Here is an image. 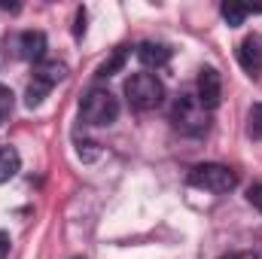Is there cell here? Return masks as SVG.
<instances>
[{
  "label": "cell",
  "mask_w": 262,
  "mask_h": 259,
  "mask_svg": "<svg viewBox=\"0 0 262 259\" xmlns=\"http://www.w3.org/2000/svg\"><path fill=\"white\" fill-rule=\"evenodd\" d=\"M195 98L204 110H216L220 107V101H223V76H220V70H213V67H201L198 70Z\"/></svg>",
  "instance_id": "obj_5"
},
{
  "label": "cell",
  "mask_w": 262,
  "mask_h": 259,
  "mask_svg": "<svg viewBox=\"0 0 262 259\" xmlns=\"http://www.w3.org/2000/svg\"><path fill=\"white\" fill-rule=\"evenodd\" d=\"M125 58H128V46H119V49H113V55H110L104 64L98 67V79H110L113 73H119V70L125 67Z\"/></svg>",
  "instance_id": "obj_11"
},
{
  "label": "cell",
  "mask_w": 262,
  "mask_h": 259,
  "mask_svg": "<svg viewBox=\"0 0 262 259\" xmlns=\"http://www.w3.org/2000/svg\"><path fill=\"white\" fill-rule=\"evenodd\" d=\"M12 107H15V95L6 89V85H0V125L9 119V113H12Z\"/></svg>",
  "instance_id": "obj_15"
},
{
  "label": "cell",
  "mask_w": 262,
  "mask_h": 259,
  "mask_svg": "<svg viewBox=\"0 0 262 259\" xmlns=\"http://www.w3.org/2000/svg\"><path fill=\"white\" fill-rule=\"evenodd\" d=\"M85 34V9H76V25H73V37L79 40Z\"/></svg>",
  "instance_id": "obj_18"
},
{
  "label": "cell",
  "mask_w": 262,
  "mask_h": 259,
  "mask_svg": "<svg viewBox=\"0 0 262 259\" xmlns=\"http://www.w3.org/2000/svg\"><path fill=\"white\" fill-rule=\"evenodd\" d=\"M79 113L89 125H98V128H107L119 119V101L116 95H110L107 89H92L82 104H79Z\"/></svg>",
  "instance_id": "obj_3"
},
{
  "label": "cell",
  "mask_w": 262,
  "mask_h": 259,
  "mask_svg": "<svg viewBox=\"0 0 262 259\" xmlns=\"http://www.w3.org/2000/svg\"><path fill=\"white\" fill-rule=\"evenodd\" d=\"M76 153H79V159H82V162H92V159H98V153H101V149H98V143H92V140H82Z\"/></svg>",
  "instance_id": "obj_16"
},
{
  "label": "cell",
  "mask_w": 262,
  "mask_h": 259,
  "mask_svg": "<svg viewBox=\"0 0 262 259\" xmlns=\"http://www.w3.org/2000/svg\"><path fill=\"white\" fill-rule=\"evenodd\" d=\"M189 183L195 189H204V192H232L238 186V174L229 165L204 162V165H195L189 171Z\"/></svg>",
  "instance_id": "obj_4"
},
{
  "label": "cell",
  "mask_w": 262,
  "mask_h": 259,
  "mask_svg": "<svg viewBox=\"0 0 262 259\" xmlns=\"http://www.w3.org/2000/svg\"><path fill=\"white\" fill-rule=\"evenodd\" d=\"M220 12H223V18H226V25H229V28H238V25H244V18H247L253 9H250V6H244V3L229 0V3H223V6H220Z\"/></svg>",
  "instance_id": "obj_12"
},
{
  "label": "cell",
  "mask_w": 262,
  "mask_h": 259,
  "mask_svg": "<svg viewBox=\"0 0 262 259\" xmlns=\"http://www.w3.org/2000/svg\"><path fill=\"white\" fill-rule=\"evenodd\" d=\"M220 259H232V256H220Z\"/></svg>",
  "instance_id": "obj_21"
},
{
  "label": "cell",
  "mask_w": 262,
  "mask_h": 259,
  "mask_svg": "<svg viewBox=\"0 0 262 259\" xmlns=\"http://www.w3.org/2000/svg\"><path fill=\"white\" fill-rule=\"evenodd\" d=\"M6 247H9V238H6V235H3V232H0V253H3V250H6Z\"/></svg>",
  "instance_id": "obj_20"
},
{
  "label": "cell",
  "mask_w": 262,
  "mask_h": 259,
  "mask_svg": "<svg viewBox=\"0 0 262 259\" xmlns=\"http://www.w3.org/2000/svg\"><path fill=\"white\" fill-rule=\"evenodd\" d=\"M247 201H250V204L262 213V183H253V186L247 189Z\"/></svg>",
  "instance_id": "obj_17"
},
{
  "label": "cell",
  "mask_w": 262,
  "mask_h": 259,
  "mask_svg": "<svg viewBox=\"0 0 262 259\" xmlns=\"http://www.w3.org/2000/svg\"><path fill=\"white\" fill-rule=\"evenodd\" d=\"M21 171V156L15 146H0V183H9Z\"/></svg>",
  "instance_id": "obj_9"
},
{
  "label": "cell",
  "mask_w": 262,
  "mask_h": 259,
  "mask_svg": "<svg viewBox=\"0 0 262 259\" xmlns=\"http://www.w3.org/2000/svg\"><path fill=\"white\" fill-rule=\"evenodd\" d=\"M15 55L21 61H31V64H40L46 58V34L43 31H25L15 37Z\"/></svg>",
  "instance_id": "obj_6"
},
{
  "label": "cell",
  "mask_w": 262,
  "mask_h": 259,
  "mask_svg": "<svg viewBox=\"0 0 262 259\" xmlns=\"http://www.w3.org/2000/svg\"><path fill=\"white\" fill-rule=\"evenodd\" d=\"M171 125L180 134L198 137V134L207 131V110L198 104V98H192V95H177L174 104H171Z\"/></svg>",
  "instance_id": "obj_2"
},
{
  "label": "cell",
  "mask_w": 262,
  "mask_h": 259,
  "mask_svg": "<svg viewBox=\"0 0 262 259\" xmlns=\"http://www.w3.org/2000/svg\"><path fill=\"white\" fill-rule=\"evenodd\" d=\"M49 92H52V85H46L43 79H37V76H34V79L28 82V92H25V107L37 110V107L46 101V95H49Z\"/></svg>",
  "instance_id": "obj_13"
},
{
  "label": "cell",
  "mask_w": 262,
  "mask_h": 259,
  "mask_svg": "<svg viewBox=\"0 0 262 259\" xmlns=\"http://www.w3.org/2000/svg\"><path fill=\"white\" fill-rule=\"evenodd\" d=\"M238 64L244 67L250 76H259V70H262V37L259 34H247L238 43Z\"/></svg>",
  "instance_id": "obj_7"
},
{
  "label": "cell",
  "mask_w": 262,
  "mask_h": 259,
  "mask_svg": "<svg viewBox=\"0 0 262 259\" xmlns=\"http://www.w3.org/2000/svg\"><path fill=\"white\" fill-rule=\"evenodd\" d=\"M247 134H250L253 140H262V101L253 104L250 113H247Z\"/></svg>",
  "instance_id": "obj_14"
},
{
  "label": "cell",
  "mask_w": 262,
  "mask_h": 259,
  "mask_svg": "<svg viewBox=\"0 0 262 259\" xmlns=\"http://www.w3.org/2000/svg\"><path fill=\"white\" fill-rule=\"evenodd\" d=\"M76 259H82V256H76Z\"/></svg>",
  "instance_id": "obj_22"
},
{
  "label": "cell",
  "mask_w": 262,
  "mask_h": 259,
  "mask_svg": "<svg viewBox=\"0 0 262 259\" xmlns=\"http://www.w3.org/2000/svg\"><path fill=\"white\" fill-rule=\"evenodd\" d=\"M37 79H43L46 85H58L61 79H67V64L64 61H43L34 73Z\"/></svg>",
  "instance_id": "obj_10"
},
{
  "label": "cell",
  "mask_w": 262,
  "mask_h": 259,
  "mask_svg": "<svg viewBox=\"0 0 262 259\" xmlns=\"http://www.w3.org/2000/svg\"><path fill=\"white\" fill-rule=\"evenodd\" d=\"M232 259H259V253H250V250H244V253H232Z\"/></svg>",
  "instance_id": "obj_19"
},
{
  "label": "cell",
  "mask_w": 262,
  "mask_h": 259,
  "mask_svg": "<svg viewBox=\"0 0 262 259\" xmlns=\"http://www.w3.org/2000/svg\"><path fill=\"white\" fill-rule=\"evenodd\" d=\"M125 98H128V107L137 113H149L162 104L165 98V85L159 76L152 73H131L125 79Z\"/></svg>",
  "instance_id": "obj_1"
},
{
  "label": "cell",
  "mask_w": 262,
  "mask_h": 259,
  "mask_svg": "<svg viewBox=\"0 0 262 259\" xmlns=\"http://www.w3.org/2000/svg\"><path fill=\"white\" fill-rule=\"evenodd\" d=\"M137 58L143 67H165L171 61V49L162 43H140L137 46Z\"/></svg>",
  "instance_id": "obj_8"
}]
</instances>
